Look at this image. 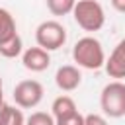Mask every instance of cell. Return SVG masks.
<instances>
[{
  "instance_id": "cell-1",
  "label": "cell",
  "mask_w": 125,
  "mask_h": 125,
  "mask_svg": "<svg viewBox=\"0 0 125 125\" xmlns=\"http://www.w3.org/2000/svg\"><path fill=\"white\" fill-rule=\"evenodd\" d=\"M72 59L82 68L98 70L105 62V53H104L102 43L96 37L86 35V37H82V39H78L74 43V47H72Z\"/></svg>"
},
{
  "instance_id": "cell-2",
  "label": "cell",
  "mask_w": 125,
  "mask_h": 125,
  "mask_svg": "<svg viewBox=\"0 0 125 125\" xmlns=\"http://www.w3.org/2000/svg\"><path fill=\"white\" fill-rule=\"evenodd\" d=\"M72 16L78 27L84 31H98L105 23V12L98 0H76Z\"/></svg>"
},
{
  "instance_id": "cell-3",
  "label": "cell",
  "mask_w": 125,
  "mask_h": 125,
  "mask_svg": "<svg viewBox=\"0 0 125 125\" xmlns=\"http://www.w3.org/2000/svg\"><path fill=\"white\" fill-rule=\"evenodd\" d=\"M100 105L107 117H113V119L123 117L125 115V84L121 80H113L105 84L100 96Z\"/></svg>"
},
{
  "instance_id": "cell-4",
  "label": "cell",
  "mask_w": 125,
  "mask_h": 125,
  "mask_svg": "<svg viewBox=\"0 0 125 125\" xmlns=\"http://www.w3.org/2000/svg\"><path fill=\"white\" fill-rule=\"evenodd\" d=\"M35 41L45 51H57L66 43V29L57 20H45L35 29Z\"/></svg>"
},
{
  "instance_id": "cell-5",
  "label": "cell",
  "mask_w": 125,
  "mask_h": 125,
  "mask_svg": "<svg viewBox=\"0 0 125 125\" xmlns=\"http://www.w3.org/2000/svg\"><path fill=\"white\" fill-rule=\"evenodd\" d=\"M43 84L37 82V80H21L14 86V102L18 107H23V109H31V107H37L43 100Z\"/></svg>"
},
{
  "instance_id": "cell-6",
  "label": "cell",
  "mask_w": 125,
  "mask_h": 125,
  "mask_svg": "<svg viewBox=\"0 0 125 125\" xmlns=\"http://www.w3.org/2000/svg\"><path fill=\"white\" fill-rule=\"evenodd\" d=\"M21 62L31 72H43L49 68L51 57H49V51H45L43 47L37 45V47H29L21 53Z\"/></svg>"
},
{
  "instance_id": "cell-7",
  "label": "cell",
  "mask_w": 125,
  "mask_h": 125,
  "mask_svg": "<svg viewBox=\"0 0 125 125\" xmlns=\"http://www.w3.org/2000/svg\"><path fill=\"white\" fill-rule=\"evenodd\" d=\"M104 66H105V72L111 78H117V80L125 78V37L115 45L109 59H105Z\"/></svg>"
},
{
  "instance_id": "cell-8",
  "label": "cell",
  "mask_w": 125,
  "mask_h": 125,
  "mask_svg": "<svg viewBox=\"0 0 125 125\" xmlns=\"http://www.w3.org/2000/svg\"><path fill=\"white\" fill-rule=\"evenodd\" d=\"M80 82H82V74H80V70L76 66H72V64L59 66V70L55 74V84L59 86V90L72 92V90H76L80 86Z\"/></svg>"
},
{
  "instance_id": "cell-9",
  "label": "cell",
  "mask_w": 125,
  "mask_h": 125,
  "mask_svg": "<svg viewBox=\"0 0 125 125\" xmlns=\"http://www.w3.org/2000/svg\"><path fill=\"white\" fill-rule=\"evenodd\" d=\"M23 53V43H21V37L18 33L6 37V39H0V55L6 57V59H16Z\"/></svg>"
},
{
  "instance_id": "cell-10",
  "label": "cell",
  "mask_w": 125,
  "mask_h": 125,
  "mask_svg": "<svg viewBox=\"0 0 125 125\" xmlns=\"http://www.w3.org/2000/svg\"><path fill=\"white\" fill-rule=\"evenodd\" d=\"M25 117L21 113V109L10 105V104H2L0 105V125H23Z\"/></svg>"
},
{
  "instance_id": "cell-11",
  "label": "cell",
  "mask_w": 125,
  "mask_h": 125,
  "mask_svg": "<svg viewBox=\"0 0 125 125\" xmlns=\"http://www.w3.org/2000/svg\"><path fill=\"white\" fill-rule=\"evenodd\" d=\"M51 109H53V117H55V119L78 111V109H76V104H74V100H72L70 96H59V98H55Z\"/></svg>"
},
{
  "instance_id": "cell-12",
  "label": "cell",
  "mask_w": 125,
  "mask_h": 125,
  "mask_svg": "<svg viewBox=\"0 0 125 125\" xmlns=\"http://www.w3.org/2000/svg\"><path fill=\"white\" fill-rule=\"evenodd\" d=\"M18 33L16 31V21H14V16L6 10V8H0V39H6L10 35Z\"/></svg>"
},
{
  "instance_id": "cell-13",
  "label": "cell",
  "mask_w": 125,
  "mask_h": 125,
  "mask_svg": "<svg viewBox=\"0 0 125 125\" xmlns=\"http://www.w3.org/2000/svg\"><path fill=\"white\" fill-rule=\"evenodd\" d=\"M47 2V10L53 16H66L72 14V8L76 4V0H45Z\"/></svg>"
},
{
  "instance_id": "cell-14",
  "label": "cell",
  "mask_w": 125,
  "mask_h": 125,
  "mask_svg": "<svg viewBox=\"0 0 125 125\" xmlns=\"http://www.w3.org/2000/svg\"><path fill=\"white\" fill-rule=\"evenodd\" d=\"M23 125H55V117L45 111H33Z\"/></svg>"
},
{
  "instance_id": "cell-15",
  "label": "cell",
  "mask_w": 125,
  "mask_h": 125,
  "mask_svg": "<svg viewBox=\"0 0 125 125\" xmlns=\"http://www.w3.org/2000/svg\"><path fill=\"white\" fill-rule=\"evenodd\" d=\"M55 125H84V115L74 111L70 115H64V117H59L55 119Z\"/></svg>"
},
{
  "instance_id": "cell-16",
  "label": "cell",
  "mask_w": 125,
  "mask_h": 125,
  "mask_svg": "<svg viewBox=\"0 0 125 125\" xmlns=\"http://www.w3.org/2000/svg\"><path fill=\"white\" fill-rule=\"evenodd\" d=\"M84 125H107L105 117L98 115V113H88L84 115Z\"/></svg>"
},
{
  "instance_id": "cell-17",
  "label": "cell",
  "mask_w": 125,
  "mask_h": 125,
  "mask_svg": "<svg viewBox=\"0 0 125 125\" xmlns=\"http://www.w3.org/2000/svg\"><path fill=\"white\" fill-rule=\"evenodd\" d=\"M111 6H113L117 12L125 14V0H111Z\"/></svg>"
},
{
  "instance_id": "cell-18",
  "label": "cell",
  "mask_w": 125,
  "mask_h": 125,
  "mask_svg": "<svg viewBox=\"0 0 125 125\" xmlns=\"http://www.w3.org/2000/svg\"><path fill=\"white\" fill-rule=\"evenodd\" d=\"M4 104V94H2V78H0V105Z\"/></svg>"
}]
</instances>
